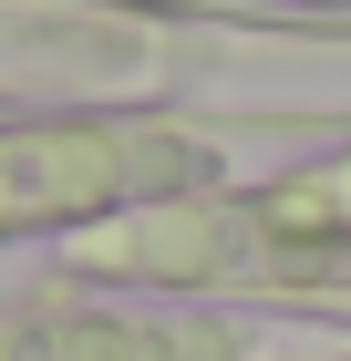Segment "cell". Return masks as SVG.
Segmentation results:
<instances>
[{
  "instance_id": "obj_1",
  "label": "cell",
  "mask_w": 351,
  "mask_h": 361,
  "mask_svg": "<svg viewBox=\"0 0 351 361\" xmlns=\"http://www.w3.org/2000/svg\"><path fill=\"white\" fill-rule=\"evenodd\" d=\"M73 269L145 279V289H341L351 300V145L238 196L196 186L135 217H104L73 248Z\"/></svg>"
},
{
  "instance_id": "obj_2",
  "label": "cell",
  "mask_w": 351,
  "mask_h": 361,
  "mask_svg": "<svg viewBox=\"0 0 351 361\" xmlns=\"http://www.w3.org/2000/svg\"><path fill=\"white\" fill-rule=\"evenodd\" d=\"M207 186V145L155 124H21L0 135V238L31 227H104Z\"/></svg>"
},
{
  "instance_id": "obj_3",
  "label": "cell",
  "mask_w": 351,
  "mask_h": 361,
  "mask_svg": "<svg viewBox=\"0 0 351 361\" xmlns=\"http://www.w3.org/2000/svg\"><path fill=\"white\" fill-rule=\"evenodd\" d=\"M0 361H351V341L186 310H0Z\"/></svg>"
},
{
  "instance_id": "obj_4",
  "label": "cell",
  "mask_w": 351,
  "mask_h": 361,
  "mask_svg": "<svg viewBox=\"0 0 351 361\" xmlns=\"http://www.w3.org/2000/svg\"><path fill=\"white\" fill-rule=\"evenodd\" d=\"M279 11H351V0H279Z\"/></svg>"
}]
</instances>
